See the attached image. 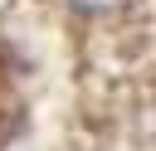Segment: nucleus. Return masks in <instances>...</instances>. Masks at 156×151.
Returning <instances> with one entry per match:
<instances>
[{
	"label": "nucleus",
	"instance_id": "1",
	"mask_svg": "<svg viewBox=\"0 0 156 151\" xmlns=\"http://www.w3.org/2000/svg\"><path fill=\"white\" fill-rule=\"evenodd\" d=\"M78 15H117V10H127L132 0H68Z\"/></svg>",
	"mask_w": 156,
	"mask_h": 151
}]
</instances>
